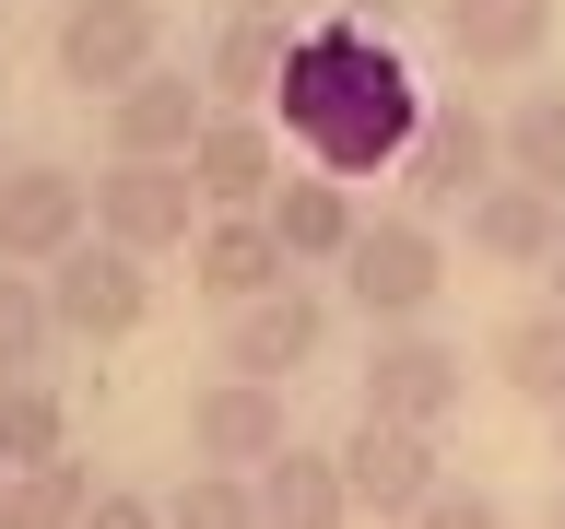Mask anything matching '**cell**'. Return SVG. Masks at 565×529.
<instances>
[{"instance_id": "6da1fadb", "label": "cell", "mask_w": 565, "mask_h": 529, "mask_svg": "<svg viewBox=\"0 0 565 529\" xmlns=\"http://www.w3.org/2000/svg\"><path fill=\"white\" fill-rule=\"evenodd\" d=\"M424 130V95H413V71L388 60V35L365 24H318L295 35V71H282V141L307 153L318 176H377L401 165Z\"/></svg>"}, {"instance_id": "7a4b0ae2", "label": "cell", "mask_w": 565, "mask_h": 529, "mask_svg": "<svg viewBox=\"0 0 565 529\" xmlns=\"http://www.w3.org/2000/svg\"><path fill=\"white\" fill-rule=\"evenodd\" d=\"M436 294H448V247H436V224H424V212H377V224L353 236V259H342V306L388 342V330H424Z\"/></svg>"}, {"instance_id": "3957f363", "label": "cell", "mask_w": 565, "mask_h": 529, "mask_svg": "<svg viewBox=\"0 0 565 529\" xmlns=\"http://www.w3.org/2000/svg\"><path fill=\"white\" fill-rule=\"evenodd\" d=\"M494 176H507V130H494L483 106L448 95V106H424L413 153H401V212H424V224H436V212H471Z\"/></svg>"}, {"instance_id": "277c9868", "label": "cell", "mask_w": 565, "mask_h": 529, "mask_svg": "<svg viewBox=\"0 0 565 529\" xmlns=\"http://www.w3.org/2000/svg\"><path fill=\"white\" fill-rule=\"evenodd\" d=\"M47 60H60V83L83 106H106V95H130L141 71H166V12L153 0H71Z\"/></svg>"}, {"instance_id": "5b68a950", "label": "cell", "mask_w": 565, "mask_h": 529, "mask_svg": "<svg viewBox=\"0 0 565 529\" xmlns=\"http://www.w3.org/2000/svg\"><path fill=\"white\" fill-rule=\"evenodd\" d=\"M459 400H471V353H448L436 330H388L365 353V423H413V435H448Z\"/></svg>"}, {"instance_id": "8992f818", "label": "cell", "mask_w": 565, "mask_h": 529, "mask_svg": "<svg viewBox=\"0 0 565 529\" xmlns=\"http://www.w3.org/2000/svg\"><path fill=\"white\" fill-rule=\"evenodd\" d=\"M212 201L189 165H106L95 176V236L130 247V259H166V247H201Z\"/></svg>"}, {"instance_id": "52a82bcc", "label": "cell", "mask_w": 565, "mask_h": 529, "mask_svg": "<svg viewBox=\"0 0 565 529\" xmlns=\"http://www.w3.org/2000/svg\"><path fill=\"white\" fill-rule=\"evenodd\" d=\"M212 118L224 106L201 71H141L130 95H106V165H189Z\"/></svg>"}, {"instance_id": "ba28073f", "label": "cell", "mask_w": 565, "mask_h": 529, "mask_svg": "<svg viewBox=\"0 0 565 529\" xmlns=\"http://www.w3.org/2000/svg\"><path fill=\"white\" fill-rule=\"evenodd\" d=\"M83 236H95V176H71V165L0 176V271H60Z\"/></svg>"}, {"instance_id": "9c48e42d", "label": "cell", "mask_w": 565, "mask_h": 529, "mask_svg": "<svg viewBox=\"0 0 565 529\" xmlns=\"http://www.w3.org/2000/svg\"><path fill=\"white\" fill-rule=\"evenodd\" d=\"M47 306H60V342H130L141 317H153V259L83 236L60 271H47Z\"/></svg>"}, {"instance_id": "30bf717a", "label": "cell", "mask_w": 565, "mask_h": 529, "mask_svg": "<svg viewBox=\"0 0 565 529\" xmlns=\"http://www.w3.org/2000/svg\"><path fill=\"white\" fill-rule=\"evenodd\" d=\"M342 483H353V518L413 529L424 506L448 494V471H436V435H413V423H365V412H353V435H342Z\"/></svg>"}, {"instance_id": "8fae6325", "label": "cell", "mask_w": 565, "mask_h": 529, "mask_svg": "<svg viewBox=\"0 0 565 529\" xmlns=\"http://www.w3.org/2000/svg\"><path fill=\"white\" fill-rule=\"evenodd\" d=\"M295 447V423H282V388L271 377H212L201 400H189V458L201 471H271V458Z\"/></svg>"}, {"instance_id": "7c38bea8", "label": "cell", "mask_w": 565, "mask_h": 529, "mask_svg": "<svg viewBox=\"0 0 565 529\" xmlns=\"http://www.w3.org/2000/svg\"><path fill=\"white\" fill-rule=\"evenodd\" d=\"M318 342H330V294L318 282H282V294H259V306L224 317V377H295V365H318Z\"/></svg>"}, {"instance_id": "4fadbf2b", "label": "cell", "mask_w": 565, "mask_h": 529, "mask_svg": "<svg viewBox=\"0 0 565 529\" xmlns=\"http://www.w3.org/2000/svg\"><path fill=\"white\" fill-rule=\"evenodd\" d=\"M189 176H201L212 212H271V188H282L295 165H282V141H271L259 106H224V118L201 130V153H189Z\"/></svg>"}, {"instance_id": "5bb4252c", "label": "cell", "mask_w": 565, "mask_h": 529, "mask_svg": "<svg viewBox=\"0 0 565 529\" xmlns=\"http://www.w3.org/2000/svg\"><path fill=\"white\" fill-rule=\"evenodd\" d=\"M189 282L236 317V306H259V294H282V282H295V259H282V236L259 224V212H212L201 247H189Z\"/></svg>"}, {"instance_id": "9a60e30c", "label": "cell", "mask_w": 565, "mask_h": 529, "mask_svg": "<svg viewBox=\"0 0 565 529\" xmlns=\"http://www.w3.org/2000/svg\"><path fill=\"white\" fill-rule=\"evenodd\" d=\"M259 224L282 236V259H295V271H342V259H353V236H365L353 188H342V176H318V165H295V176H282Z\"/></svg>"}, {"instance_id": "2e32d148", "label": "cell", "mask_w": 565, "mask_h": 529, "mask_svg": "<svg viewBox=\"0 0 565 529\" xmlns=\"http://www.w3.org/2000/svg\"><path fill=\"white\" fill-rule=\"evenodd\" d=\"M436 35H448L459 71H542L554 0H436Z\"/></svg>"}, {"instance_id": "e0dca14e", "label": "cell", "mask_w": 565, "mask_h": 529, "mask_svg": "<svg viewBox=\"0 0 565 529\" xmlns=\"http://www.w3.org/2000/svg\"><path fill=\"white\" fill-rule=\"evenodd\" d=\"M471 247H483L494 271H554L565 201H554V188H530V176H494L483 201H471Z\"/></svg>"}, {"instance_id": "ac0fdd59", "label": "cell", "mask_w": 565, "mask_h": 529, "mask_svg": "<svg viewBox=\"0 0 565 529\" xmlns=\"http://www.w3.org/2000/svg\"><path fill=\"white\" fill-rule=\"evenodd\" d=\"M282 71H295V24H282V12H224V35L201 47L212 106H259V95H282Z\"/></svg>"}, {"instance_id": "d6986e66", "label": "cell", "mask_w": 565, "mask_h": 529, "mask_svg": "<svg viewBox=\"0 0 565 529\" xmlns=\"http://www.w3.org/2000/svg\"><path fill=\"white\" fill-rule=\"evenodd\" d=\"M259 529H353L342 447H282L271 471H259Z\"/></svg>"}, {"instance_id": "ffe728a7", "label": "cell", "mask_w": 565, "mask_h": 529, "mask_svg": "<svg viewBox=\"0 0 565 529\" xmlns=\"http://www.w3.org/2000/svg\"><path fill=\"white\" fill-rule=\"evenodd\" d=\"M494 388L530 412H565V306H530L494 330Z\"/></svg>"}, {"instance_id": "44dd1931", "label": "cell", "mask_w": 565, "mask_h": 529, "mask_svg": "<svg viewBox=\"0 0 565 529\" xmlns=\"http://www.w3.org/2000/svg\"><path fill=\"white\" fill-rule=\"evenodd\" d=\"M71 458V400L47 377H0V471H47Z\"/></svg>"}, {"instance_id": "7402d4cb", "label": "cell", "mask_w": 565, "mask_h": 529, "mask_svg": "<svg viewBox=\"0 0 565 529\" xmlns=\"http://www.w3.org/2000/svg\"><path fill=\"white\" fill-rule=\"evenodd\" d=\"M95 471L83 458H47V471H12V494H0V529H83L95 518Z\"/></svg>"}, {"instance_id": "603a6c76", "label": "cell", "mask_w": 565, "mask_h": 529, "mask_svg": "<svg viewBox=\"0 0 565 529\" xmlns=\"http://www.w3.org/2000/svg\"><path fill=\"white\" fill-rule=\"evenodd\" d=\"M507 176H530V188L565 201V83L519 95V118H507Z\"/></svg>"}, {"instance_id": "cb8c5ba5", "label": "cell", "mask_w": 565, "mask_h": 529, "mask_svg": "<svg viewBox=\"0 0 565 529\" xmlns=\"http://www.w3.org/2000/svg\"><path fill=\"white\" fill-rule=\"evenodd\" d=\"M60 342V306H47V271H0V377H35Z\"/></svg>"}, {"instance_id": "d4e9b609", "label": "cell", "mask_w": 565, "mask_h": 529, "mask_svg": "<svg viewBox=\"0 0 565 529\" xmlns=\"http://www.w3.org/2000/svg\"><path fill=\"white\" fill-rule=\"evenodd\" d=\"M166 529H259V483L247 471H189L166 494Z\"/></svg>"}, {"instance_id": "484cf974", "label": "cell", "mask_w": 565, "mask_h": 529, "mask_svg": "<svg viewBox=\"0 0 565 529\" xmlns=\"http://www.w3.org/2000/svg\"><path fill=\"white\" fill-rule=\"evenodd\" d=\"M413 529H507V506H494L483 483H448V494H436V506H424Z\"/></svg>"}, {"instance_id": "4316f807", "label": "cell", "mask_w": 565, "mask_h": 529, "mask_svg": "<svg viewBox=\"0 0 565 529\" xmlns=\"http://www.w3.org/2000/svg\"><path fill=\"white\" fill-rule=\"evenodd\" d=\"M83 529H166V506H153V494H130V483H106Z\"/></svg>"}, {"instance_id": "83f0119b", "label": "cell", "mask_w": 565, "mask_h": 529, "mask_svg": "<svg viewBox=\"0 0 565 529\" xmlns=\"http://www.w3.org/2000/svg\"><path fill=\"white\" fill-rule=\"evenodd\" d=\"M330 12H342V24H365V35H388L401 12H424V0H330Z\"/></svg>"}, {"instance_id": "f1b7e54d", "label": "cell", "mask_w": 565, "mask_h": 529, "mask_svg": "<svg viewBox=\"0 0 565 529\" xmlns=\"http://www.w3.org/2000/svg\"><path fill=\"white\" fill-rule=\"evenodd\" d=\"M542 529H565V483H554V506H542Z\"/></svg>"}, {"instance_id": "f546056e", "label": "cell", "mask_w": 565, "mask_h": 529, "mask_svg": "<svg viewBox=\"0 0 565 529\" xmlns=\"http://www.w3.org/2000/svg\"><path fill=\"white\" fill-rule=\"evenodd\" d=\"M542 282H554V306H565V247H554V271H542Z\"/></svg>"}, {"instance_id": "4dcf8cb0", "label": "cell", "mask_w": 565, "mask_h": 529, "mask_svg": "<svg viewBox=\"0 0 565 529\" xmlns=\"http://www.w3.org/2000/svg\"><path fill=\"white\" fill-rule=\"evenodd\" d=\"M224 12H282V0H224Z\"/></svg>"}, {"instance_id": "1f68e13d", "label": "cell", "mask_w": 565, "mask_h": 529, "mask_svg": "<svg viewBox=\"0 0 565 529\" xmlns=\"http://www.w3.org/2000/svg\"><path fill=\"white\" fill-rule=\"evenodd\" d=\"M554 458H565V412H554Z\"/></svg>"}, {"instance_id": "d6a6232c", "label": "cell", "mask_w": 565, "mask_h": 529, "mask_svg": "<svg viewBox=\"0 0 565 529\" xmlns=\"http://www.w3.org/2000/svg\"><path fill=\"white\" fill-rule=\"evenodd\" d=\"M0 494H12V471H0Z\"/></svg>"}, {"instance_id": "836d02e7", "label": "cell", "mask_w": 565, "mask_h": 529, "mask_svg": "<svg viewBox=\"0 0 565 529\" xmlns=\"http://www.w3.org/2000/svg\"><path fill=\"white\" fill-rule=\"evenodd\" d=\"M0 176H12V165H0Z\"/></svg>"}]
</instances>
